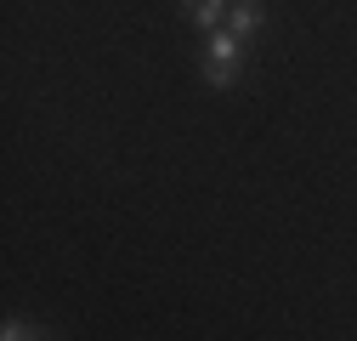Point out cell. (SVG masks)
Listing matches in <instances>:
<instances>
[{
    "label": "cell",
    "mask_w": 357,
    "mask_h": 341,
    "mask_svg": "<svg viewBox=\"0 0 357 341\" xmlns=\"http://www.w3.org/2000/svg\"><path fill=\"white\" fill-rule=\"evenodd\" d=\"M233 74H238V34L233 29H215L204 40V80L221 92V85H233Z\"/></svg>",
    "instance_id": "6da1fadb"
},
{
    "label": "cell",
    "mask_w": 357,
    "mask_h": 341,
    "mask_svg": "<svg viewBox=\"0 0 357 341\" xmlns=\"http://www.w3.org/2000/svg\"><path fill=\"white\" fill-rule=\"evenodd\" d=\"M188 17H193L199 29H210V34H215V23L227 17V0H188Z\"/></svg>",
    "instance_id": "3957f363"
},
{
    "label": "cell",
    "mask_w": 357,
    "mask_h": 341,
    "mask_svg": "<svg viewBox=\"0 0 357 341\" xmlns=\"http://www.w3.org/2000/svg\"><path fill=\"white\" fill-rule=\"evenodd\" d=\"M0 341H34V335H29V330H23L17 319H12V324H6V335H0Z\"/></svg>",
    "instance_id": "277c9868"
},
{
    "label": "cell",
    "mask_w": 357,
    "mask_h": 341,
    "mask_svg": "<svg viewBox=\"0 0 357 341\" xmlns=\"http://www.w3.org/2000/svg\"><path fill=\"white\" fill-rule=\"evenodd\" d=\"M261 17H266L261 0H233V6H227V29H233V34H255Z\"/></svg>",
    "instance_id": "7a4b0ae2"
}]
</instances>
